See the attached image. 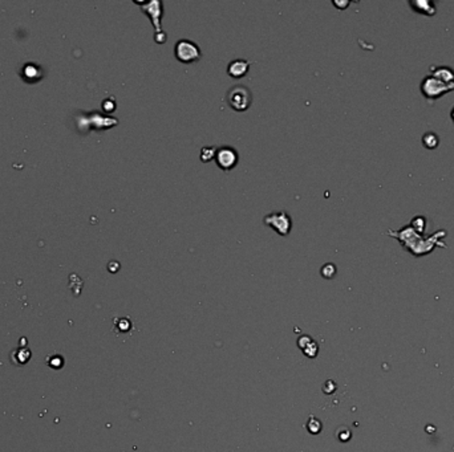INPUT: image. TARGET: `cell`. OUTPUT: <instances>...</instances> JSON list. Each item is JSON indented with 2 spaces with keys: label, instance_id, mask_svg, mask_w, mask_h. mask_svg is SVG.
Instances as JSON below:
<instances>
[{
  "label": "cell",
  "instance_id": "277c9868",
  "mask_svg": "<svg viewBox=\"0 0 454 452\" xmlns=\"http://www.w3.org/2000/svg\"><path fill=\"white\" fill-rule=\"evenodd\" d=\"M263 223L272 227L282 236H287L292 228V220L286 211H275L263 218Z\"/></svg>",
  "mask_w": 454,
  "mask_h": 452
},
{
  "label": "cell",
  "instance_id": "ba28073f",
  "mask_svg": "<svg viewBox=\"0 0 454 452\" xmlns=\"http://www.w3.org/2000/svg\"><path fill=\"white\" fill-rule=\"evenodd\" d=\"M250 69V63L247 60H234L229 64L227 67V73L230 77L233 78H241V77L246 76V73Z\"/></svg>",
  "mask_w": 454,
  "mask_h": 452
},
{
  "label": "cell",
  "instance_id": "e0dca14e",
  "mask_svg": "<svg viewBox=\"0 0 454 452\" xmlns=\"http://www.w3.org/2000/svg\"><path fill=\"white\" fill-rule=\"evenodd\" d=\"M217 148H204L201 150V161L208 162L215 158Z\"/></svg>",
  "mask_w": 454,
  "mask_h": 452
},
{
  "label": "cell",
  "instance_id": "5bb4252c",
  "mask_svg": "<svg viewBox=\"0 0 454 452\" xmlns=\"http://www.w3.org/2000/svg\"><path fill=\"white\" fill-rule=\"evenodd\" d=\"M47 364L49 368L59 370V369H61L64 366V358L60 354L49 355L47 358Z\"/></svg>",
  "mask_w": 454,
  "mask_h": 452
},
{
  "label": "cell",
  "instance_id": "5b68a950",
  "mask_svg": "<svg viewBox=\"0 0 454 452\" xmlns=\"http://www.w3.org/2000/svg\"><path fill=\"white\" fill-rule=\"evenodd\" d=\"M454 89V85H446L436 77L426 76L421 82V92L426 98H438L444 94L449 93Z\"/></svg>",
  "mask_w": 454,
  "mask_h": 452
},
{
  "label": "cell",
  "instance_id": "30bf717a",
  "mask_svg": "<svg viewBox=\"0 0 454 452\" xmlns=\"http://www.w3.org/2000/svg\"><path fill=\"white\" fill-rule=\"evenodd\" d=\"M32 357V353L27 346H21L16 350H13L11 353V361H12L13 364L17 365V366H23V365H26L28 361Z\"/></svg>",
  "mask_w": 454,
  "mask_h": 452
},
{
  "label": "cell",
  "instance_id": "9c48e42d",
  "mask_svg": "<svg viewBox=\"0 0 454 452\" xmlns=\"http://www.w3.org/2000/svg\"><path fill=\"white\" fill-rule=\"evenodd\" d=\"M432 71H433V75L432 76L436 77L437 80L442 81L444 84L446 85H454V71H452L450 68L448 67H437L430 68Z\"/></svg>",
  "mask_w": 454,
  "mask_h": 452
},
{
  "label": "cell",
  "instance_id": "4fadbf2b",
  "mask_svg": "<svg viewBox=\"0 0 454 452\" xmlns=\"http://www.w3.org/2000/svg\"><path fill=\"white\" fill-rule=\"evenodd\" d=\"M438 144H440V140H438V135L436 133L428 131L422 135V145L429 150H433V149L437 148Z\"/></svg>",
  "mask_w": 454,
  "mask_h": 452
},
{
  "label": "cell",
  "instance_id": "7a4b0ae2",
  "mask_svg": "<svg viewBox=\"0 0 454 452\" xmlns=\"http://www.w3.org/2000/svg\"><path fill=\"white\" fill-rule=\"evenodd\" d=\"M226 102L229 104L231 109L237 110V112H245L250 108L251 102H252L251 90L245 85H235L226 94Z\"/></svg>",
  "mask_w": 454,
  "mask_h": 452
},
{
  "label": "cell",
  "instance_id": "3957f363",
  "mask_svg": "<svg viewBox=\"0 0 454 452\" xmlns=\"http://www.w3.org/2000/svg\"><path fill=\"white\" fill-rule=\"evenodd\" d=\"M174 55L178 61L183 64L196 63L201 59V49L196 42L182 38L177 41L174 47Z\"/></svg>",
  "mask_w": 454,
  "mask_h": 452
},
{
  "label": "cell",
  "instance_id": "9a60e30c",
  "mask_svg": "<svg viewBox=\"0 0 454 452\" xmlns=\"http://www.w3.org/2000/svg\"><path fill=\"white\" fill-rule=\"evenodd\" d=\"M306 427L311 434H319V432L322 431V423H320V420H319L318 418H315V416H310Z\"/></svg>",
  "mask_w": 454,
  "mask_h": 452
},
{
  "label": "cell",
  "instance_id": "d6986e66",
  "mask_svg": "<svg viewBox=\"0 0 454 452\" xmlns=\"http://www.w3.org/2000/svg\"><path fill=\"white\" fill-rule=\"evenodd\" d=\"M333 4H335L336 7H337V8H339V9H343V8H345V7H347V5L349 4V1H344V3H339V1H333Z\"/></svg>",
  "mask_w": 454,
  "mask_h": 452
},
{
  "label": "cell",
  "instance_id": "7c38bea8",
  "mask_svg": "<svg viewBox=\"0 0 454 452\" xmlns=\"http://www.w3.org/2000/svg\"><path fill=\"white\" fill-rule=\"evenodd\" d=\"M411 5L416 9L417 12L426 13V15H434L436 13V5L430 0H414L411 1Z\"/></svg>",
  "mask_w": 454,
  "mask_h": 452
},
{
  "label": "cell",
  "instance_id": "ac0fdd59",
  "mask_svg": "<svg viewBox=\"0 0 454 452\" xmlns=\"http://www.w3.org/2000/svg\"><path fill=\"white\" fill-rule=\"evenodd\" d=\"M336 273V266L333 264H326V265L322 268V275L326 277V279H332Z\"/></svg>",
  "mask_w": 454,
  "mask_h": 452
},
{
  "label": "cell",
  "instance_id": "52a82bcc",
  "mask_svg": "<svg viewBox=\"0 0 454 452\" xmlns=\"http://www.w3.org/2000/svg\"><path fill=\"white\" fill-rule=\"evenodd\" d=\"M136 4L141 5V8L144 11L152 20V24L156 28V35L161 34L164 31L161 30V16L164 15V8H162V3L158 0L153 1H148V3H140L136 1Z\"/></svg>",
  "mask_w": 454,
  "mask_h": 452
},
{
  "label": "cell",
  "instance_id": "6da1fadb",
  "mask_svg": "<svg viewBox=\"0 0 454 452\" xmlns=\"http://www.w3.org/2000/svg\"><path fill=\"white\" fill-rule=\"evenodd\" d=\"M391 236H395L396 239H399L401 241V244L407 247V250L409 252H412L414 256H422V255L429 254L430 251L433 250L434 245L438 244L440 247H446L442 241H440V237L446 236V231L441 229L438 231L432 236L424 239L422 235L417 233L413 229L412 226H407L404 227L401 231H388Z\"/></svg>",
  "mask_w": 454,
  "mask_h": 452
},
{
  "label": "cell",
  "instance_id": "8fae6325",
  "mask_svg": "<svg viewBox=\"0 0 454 452\" xmlns=\"http://www.w3.org/2000/svg\"><path fill=\"white\" fill-rule=\"evenodd\" d=\"M299 347H300L301 350L306 353L307 357H310V358H314L318 354V345L315 342L314 339H311L310 337H307V336H303V337L299 338Z\"/></svg>",
  "mask_w": 454,
  "mask_h": 452
},
{
  "label": "cell",
  "instance_id": "2e32d148",
  "mask_svg": "<svg viewBox=\"0 0 454 452\" xmlns=\"http://www.w3.org/2000/svg\"><path fill=\"white\" fill-rule=\"evenodd\" d=\"M425 222H426V219H425L424 216H416V218H413L412 222H411V226H412L413 229H414L417 233L422 235V232L425 231Z\"/></svg>",
  "mask_w": 454,
  "mask_h": 452
},
{
  "label": "cell",
  "instance_id": "ffe728a7",
  "mask_svg": "<svg viewBox=\"0 0 454 452\" xmlns=\"http://www.w3.org/2000/svg\"><path fill=\"white\" fill-rule=\"evenodd\" d=\"M450 115H452V119H453V121H454V108H453V109H452V113H450Z\"/></svg>",
  "mask_w": 454,
  "mask_h": 452
},
{
  "label": "cell",
  "instance_id": "8992f818",
  "mask_svg": "<svg viewBox=\"0 0 454 452\" xmlns=\"http://www.w3.org/2000/svg\"><path fill=\"white\" fill-rule=\"evenodd\" d=\"M214 161H215V163H217L218 167L221 170L230 171V170H233L238 165L239 154L231 146H222V148L217 149Z\"/></svg>",
  "mask_w": 454,
  "mask_h": 452
}]
</instances>
